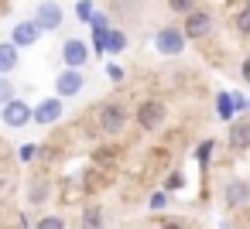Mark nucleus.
<instances>
[{"label": "nucleus", "instance_id": "obj_20", "mask_svg": "<svg viewBox=\"0 0 250 229\" xmlns=\"http://www.w3.org/2000/svg\"><path fill=\"white\" fill-rule=\"evenodd\" d=\"M212 147H216L212 140H202V144H199V151H195V161H199V168H202V171H206V164H209V157H212Z\"/></svg>", "mask_w": 250, "mask_h": 229}, {"label": "nucleus", "instance_id": "obj_7", "mask_svg": "<svg viewBox=\"0 0 250 229\" xmlns=\"http://www.w3.org/2000/svg\"><path fill=\"white\" fill-rule=\"evenodd\" d=\"M62 120V99L52 96V99H42L38 106H31V123H42V127H52Z\"/></svg>", "mask_w": 250, "mask_h": 229}, {"label": "nucleus", "instance_id": "obj_17", "mask_svg": "<svg viewBox=\"0 0 250 229\" xmlns=\"http://www.w3.org/2000/svg\"><path fill=\"white\" fill-rule=\"evenodd\" d=\"M14 93H18V89H14V82H11L7 76H0V106H7L11 99H18Z\"/></svg>", "mask_w": 250, "mask_h": 229}, {"label": "nucleus", "instance_id": "obj_21", "mask_svg": "<svg viewBox=\"0 0 250 229\" xmlns=\"http://www.w3.org/2000/svg\"><path fill=\"white\" fill-rule=\"evenodd\" d=\"M182 188H185V174H182V171H171V174L165 178V195H168V191H182Z\"/></svg>", "mask_w": 250, "mask_h": 229}, {"label": "nucleus", "instance_id": "obj_4", "mask_svg": "<svg viewBox=\"0 0 250 229\" xmlns=\"http://www.w3.org/2000/svg\"><path fill=\"white\" fill-rule=\"evenodd\" d=\"M154 48L161 52V55H182L185 52V35H182V28H175V24H165L158 35H154Z\"/></svg>", "mask_w": 250, "mask_h": 229}, {"label": "nucleus", "instance_id": "obj_9", "mask_svg": "<svg viewBox=\"0 0 250 229\" xmlns=\"http://www.w3.org/2000/svg\"><path fill=\"white\" fill-rule=\"evenodd\" d=\"M223 198H226V209H240V205H247V202H250V181H243V178L226 181Z\"/></svg>", "mask_w": 250, "mask_h": 229}, {"label": "nucleus", "instance_id": "obj_25", "mask_svg": "<svg viewBox=\"0 0 250 229\" xmlns=\"http://www.w3.org/2000/svg\"><path fill=\"white\" fill-rule=\"evenodd\" d=\"M113 157H117V151H113V147H110V144H106V147H100V151H96V154H93V161H100V164H110V161H113Z\"/></svg>", "mask_w": 250, "mask_h": 229}, {"label": "nucleus", "instance_id": "obj_1", "mask_svg": "<svg viewBox=\"0 0 250 229\" xmlns=\"http://www.w3.org/2000/svg\"><path fill=\"white\" fill-rule=\"evenodd\" d=\"M127 123H130L127 106H124V103H117V99L103 103V106H100V113H96V127H100V134H106V137H120V134L127 130Z\"/></svg>", "mask_w": 250, "mask_h": 229}, {"label": "nucleus", "instance_id": "obj_22", "mask_svg": "<svg viewBox=\"0 0 250 229\" xmlns=\"http://www.w3.org/2000/svg\"><path fill=\"white\" fill-rule=\"evenodd\" d=\"M35 229H65V219L62 215H42L35 222Z\"/></svg>", "mask_w": 250, "mask_h": 229}, {"label": "nucleus", "instance_id": "obj_18", "mask_svg": "<svg viewBox=\"0 0 250 229\" xmlns=\"http://www.w3.org/2000/svg\"><path fill=\"white\" fill-rule=\"evenodd\" d=\"M216 110H219V120H229V116H233V96H229V93H219Z\"/></svg>", "mask_w": 250, "mask_h": 229}, {"label": "nucleus", "instance_id": "obj_14", "mask_svg": "<svg viewBox=\"0 0 250 229\" xmlns=\"http://www.w3.org/2000/svg\"><path fill=\"white\" fill-rule=\"evenodd\" d=\"M18 69V48L11 41H0V76H11Z\"/></svg>", "mask_w": 250, "mask_h": 229}, {"label": "nucleus", "instance_id": "obj_32", "mask_svg": "<svg viewBox=\"0 0 250 229\" xmlns=\"http://www.w3.org/2000/svg\"><path fill=\"white\" fill-rule=\"evenodd\" d=\"M247 7H250V0H247Z\"/></svg>", "mask_w": 250, "mask_h": 229}, {"label": "nucleus", "instance_id": "obj_13", "mask_svg": "<svg viewBox=\"0 0 250 229\" xmlns=\"http://www.w3.org/2000/svg\"><path fill=\"white\" fill-rule=\"evenodd\" d=\"M48 195H52L48 178H45V174L31 178V185H28V202H31V205H45V202H48Z\"/></svg>", "mask_w": 250, "mask_h": 229}, {"label": "nucleus", "instance_id": "obj_23", "mask_svg": "<svg viewBox=\"0 0 250 229\" xmlns=\"http://www.w3.org/2000/svg\"><path fill=\"white\" fill-rule=\"evenodd\" d=\"M168 7H171V11H178V14H188V11H195V7H199V0H168Z\"/></svg>", "mask_w": 250, "mask_h": 229}, {"label": "nucleus", "instance_id": "obj_12", "mask_svg": "<svg viewBox=\"0 0 250 229\" xmlns=\"http://www.w3.org/2000/svg\"><path fill=\"white\" fill-rule=\"evenodd\" d=\"M38 28L31 24V21H21V24H14V31H11V45L14 48H31L35 41H38Z\"/></svg>", "mask_w": 250, "mask_h": 229}, {"label": "nucleus", "instance_id": "obj_10", "mask_svg": "<svg viewBox=\"0 0 250 229\" xmlns=\"http://www.w3.org/2000/svg\"><path fill=\"white\" fill-rule=\"evenodd\" d=\"M83 86H86L83 72H72V69L59 72V79H55V93H59V99H62V96H79Z\"/></svg>", "mask_w": 250, "mask_h": 229}, {"label": "nucleus", "instance_id": "obj_19", "mask_svg": "<svg viewBox=\"0 0 250 229\" xmlns=\"http://www.w3.org/2000/svg\"><path fill=\"white\" fill-rule=\"evenodd\" d=\"M233 24H236V31H240V35H250V7H247V4H243V7L236 11Z\"/></svg>", "mask_w": 250, "mask_h": 229}, {"label": "nucleus", "instance_id": "obj_15", "mask_svg": "<svg viewBox=\"0 0 250 229\" xmlns=\"http://www.w3.org/2000/svg\"><path fill=\"white\" fill-rule=\"evenodd\" d=\"M103 48H106V52H113V55H117V52H124V48H127V35H124V31H117V28H110V31H106V38H103Z\"/></svg>", "mask_w": 250, "mask_h": 229}, {"label": "nucleus", "instance_id": "obj_8", "mask_svg": "<svg viewBox=\"0 0 250 229\" xmlns=\"http://www.w3.org/2000/svg\"><path fill=\"white\" fill-rule=\"evenodd\" d=\"M0 120H4L7 127H28L31 123V106L24 103V99H11L7 106H0Z\"/></svg>", "mask_w": 250, "mask_h": 229}, {"label": "nucleus", "instance_id": "obj_11", "mask_svg": "<svg viewBox=\"0 0 250 229\" xmlns=\"http://www.w3.org/2000/svg\"><path fill=\"white\" fill-rule=\"evenodd\" d=\"M226 144L233 151H247L250 147V120H233L226 130Z\"/></svg>", "mask_w": 250, "mask_h": 229}, {"label": "nucleus", "instance_id": "obj_6", "mask_svg": "<svg viewBox=\"0 0 250 229\" xmlns=\"http://www.w3.org/2000/svg\"><path fill=\"white\" fill-rule=\"evenodd\" d=\"M31 24H35L38 31H55V28L62 24V7L55 4V0H45V4H38V7H35Z\"/></svg>", "mask_w": 250, "mask_h": 229}, {"label": "nucleus", "instance_id": "obj_29", "mask_svg": "<svg viewBox=\"0 0 250 229\" xmlns=\"http://www.w3.org/2000/svg\"><path fill=\"white\" fill-rule=\"evenodd\" d=\"M240 76H243V82H247V86H250V55H247V58H243V65H240Z\"/></svg>", "mask_w": 250, "mask_h": 229}, {"label": "nucleus", "instance_id": "obj_3", "mask_svg": "<svg viewBox=\"0 0 250 229\" xmlns=\"http://www.w3.org/2000/svg\"><path fill=\"white\" fill-rule=\"evenodd\" d=\"M209 31H212V14L206 7H195L185 14V24H182L185 41H202V38H209Z\"/></svg>", "mask_w": 250, "mask_h": 229}, {"label": "nucleus", "instance_id": "obj_2", "mask_svg": "<svg viewBox=\"0 0 250 229\" xmlns=\"http://www.w3.org/2000/svg\"><path fill=\"white\" fill-rule=\"evenodd\" d=\"M134 120H137V127H141V130L154 134V130H161V127H165V120H168V106H165L161 99H144V103L137 106Z\"/></svg>", "mask_w": 250, "mask_h": 229}, {"label": "nucleus", "instance_id": "obj_16", "mask_svg": "<svg viewBox=\"0 0 250 229\" xmlns=\"http://www.w3.org/2000/svg\"><path fill=\"white\" fill-rule=\"evenodd\" d=\"M83 229H103V209L100 205H86L83 209Z\"/></svg>", "mask_w": 250, "mask_h": 229}, {"label": "nucleus", "instance_id": "obj_24", "mask_svg": "<svg viewBox=\"0 0 250 229\" xmlns=\"http://www.w3.org/2000/svg\"><path fill=\"white\" fill-rule=\"evenodd\" d=\"M76 14H79V21H93V0H79V4H76Z\"/></svg>", "mask_w": 250, "mask_h": 229}, {"label": "nucleus", "instance_id": "obj_27", "mask_svg": "<svg viewBox=\"0 0 250 229\" xmlns=\"http://www.w3.org/2000/svg\"><path fill=\"white\" fill-rule=\"evenodd\" d=\"M18 157H21V161H31V157H35V144H24V147L18 151Z\"/></svg>", "mask_w": 250, "mask_h": 229}, {"label": "nucleus", "instance_id": "obj_26", "mask_svg": "<svg viewBox=\"0 0 250 229\" xmlns=\"http://www.w3.org/2000/svg\"><path fill=\"white\" fill-rule=\"evenodd\" d=\"M165 205H168V195H165V191H154V195H151V209H154V212H161Z\"/></svg>", "mask_w": 250, "mask_h": 229}, {"label": "nucleus", "instance_id": "obj_28", "mask_svg": "<svg viewBox=\"0 0 250 229\" xmlns=\"http://www.w3.org/2000/svg\"><path fill=\"white\" fill-rule=\"evenodd\" d=\"M106 72H110V79H113V82H124V69H120V65H110Z\"/></svg>", "mask_w": 250, "mask_h": 229}, {"label": "nucleus", "instance_id": "obj_5", "mask_svg": "<svg viewBox=\"0 0 250 229\" xmlns=\"http://www.w3.org/2000/svg\"><path fill=\"white\" fill-rule=\"evenodd\" d=\"M62 62H65V69L83 72V65L89 62V48H86V41H83V38H65V41H62Z\"/></svg>", "mask_w": 250, "mask_h": 229}, {"label": "nucleus", "instance_id": "obj_30", "mask_svg": "<svg viewBox=\"0 0 250 229\" xmlns=\"http://www.w3.org/2000/svg\"><path fill=\"white\" fill-rule=\"evenodd\" d=\"M158 229H182V226H178V222H161Z\"/></svg>", "mask_w": 250, "mask_h": 229}, {"label": "nucleus", "instance_id": "obj_31", "mask_svg": "<svg viewBox=\"0 0 250 229\" xmlns=\"http://www.w3.org/2000/svg\"><path fill=\"white\" fill-rule=\"evenodd\" d=\"M223 229H233V226H223Z\"/></svg>", "mask_w": 250, "mask_h": 229}]
</instances>
